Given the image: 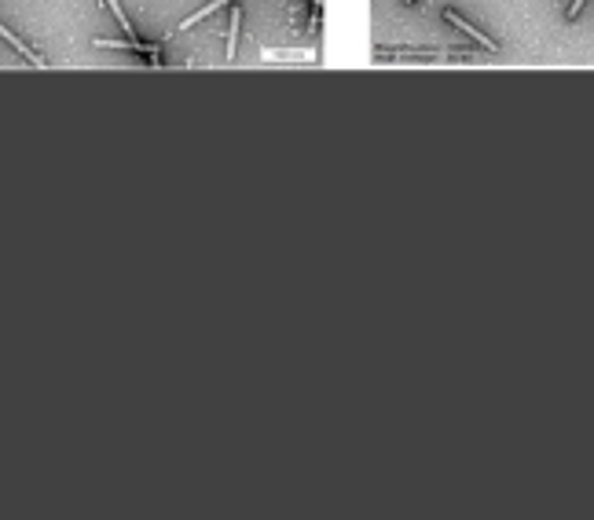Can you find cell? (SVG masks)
I'll return each instance as SVG.
<instances>
[{
  "label": "cell",
  "instance_id": "1",
  "mask_svg": "<svg viewBox=\"0 0 594 520\" xmlns=\"http://www.w3.org/2000/svg\"><path fill=\"white\" fill-rule=\"evenodd\" d=\"M444 19L452 22L455 29H462V34H466V37H473V41H477L480 48H485V52H499V44H495V41H492L488 34H480V29H477L473 22H466V19H462V15H459V11H444Z\"/></svg>",
  "mask_w": 594,
  "mask_h": 520
},
{
  "label": "cell",
  "instance_id": "2",
  "mask_svg": "<svg viewBox=\"0 0 594 520\" xmlns=\"http://www.w3.org/2000/svg\"><path fill=\"white\" fill-rule=\"evenodd\" d=\"M100 48H121V52H136V55H147V59H158L162 55V44H143L136 37H125V41H95Z\"/></svg>",
  "mask_w": 594,
  "mask_h": 520
},
{
  "label": "cell",
  "instance_id": "3",
  "mask_svg": "<svg viewBox=\"0 0 594 520\" xmlns=\"http://www.w3.org/2000/svg\"><path fill=\"white\" fill-rule=\"evenodd\" d=\"M0 37H4V41H8L11 48H15V52H22V55H26V62H29V67H44V59H41V55H37V52H34V48H29V44H22L19 37H15V34H11V29L4 26V22H0Z\"/></svg>",
  "mask_w": 594,
  "mask_h": 520
},
{
  "label": "cell",
  "instance_id": "4",
  "mask_svg": "<svg viewBox=\"0 0 594 520\" xmlns=\"http://www.w3.org/2000/svg\"><path fill=\"white\" fill-rule=\"evenodd\" d=\"M224 4H231V0H210V4H202L195 15H191V19H184V22H180V29L198 26V19H205V15H213V11H217V8H224Z\"/></svg>",
  "mask_w": 594,
  "mask_h": 520
},
{
  "label": "cell",
  "instance_id": "5",
  "mask_svg": "<svg viewBox=\"0 0 594 520\" xmlns=\"http://www.w3.org/2000/svg\"><path fill=\"white\" fill-rule=\"evenodd\" d=\"M238 26H243V15L231 11V22H228V59H235V41H238Z\"/></svg>",
  "mask_w": 594,
  "mask_h": 520
},
{
  "label": "cell",
  "instance_id": "6",
  "mask_svg": "<svg viewBox=\"0 0 594 520\" xmlns=\"http://www.w3.org/2000/svg\"><path fill=\"white\" fill-rule=\"evenodd\" d=\"M107 8H110V15L118 19V26L125 29V34H133V22H128V15L121 11V4H118V0H107Z\"/></svg>",
  "mask_w": 594,
  "mask_h": 520
},
{
  "label": "cell",
  "instance_id": "7",
  "mask_svg": "<svg viewBox=\"0 0 594 520\" xmlns=\"http://www.w3.org/2000/svg\"><path fill=\"white\" fill-rule=\"evenodd\" d=\"M583 4H587V0H572V4H569V19H576V15L583 11Z\"/></svg>",
  "mask_w": 594,
  "mask_h": 520
},
{
  "label": "cell",
  "instance_id": "8",
  "mask_svg": "<svg viewBox=\"0 0 594 520\" xmlns=\"http://www.w3.org/2000/svg\"><path fill=\"white\" fill-rule=\"evenodd\" d=\"M316 4H323V0H316Z\"/></svg>",
  "mask_w": 594,
  "mask_h": 520
}]
</instances>
